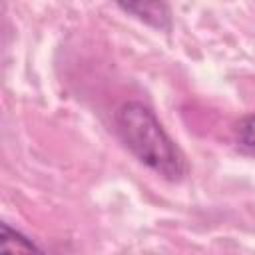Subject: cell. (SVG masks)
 I'll list each match as a JSON object with an SVG mask.
<instances>
[{
	"mask_svg": "<svg viewBox=\"0 0 255 255\" xmlns=\"http://www.w3.org/2000/svg\"><path fill=\"white\" fill-rule=\"evenodd\" d=\"M114 124L122 143L145 167L169 181H179L187 173L183 151L145 104L124 102L114 114Z\"/></svg>",
	"mask_w": 255,
	"mask_h": 255,
	"instance_id": "cell-1",
	"label": "cell"
},
{
	"mask_svg": "<svg viewBox=\"0 0 255 255\" xmlns=\"http://www.w3.org/2000/svg\"><path fill=\"white\" fill-rule=\"evenodd\" d=\"M120 10L131 14L133 18L141 20L147 26H153L157 30H169L171 28V12L167 4L163 2H120Z\"/></svg>",
	"mask_w": 255,
	"mask_h": 255,
	"instance_id": "cell-2",
	"label": "cell"
},
{
	"mask_svg": "<svg viewBox=\"0 0 255 255\" xmlns=\"http://www.w3.org/2000/svg\"><path fill=\"white\" fill-rule=\"evenodd\" d=\"M0 255H48L30 237L8 223L0 225Z\"/></svg>",
	"mask_w": 255,
	"mask_h": 255,
	"instance_id": "cell-3",
	"label": "cell"
},
{
	"mask_svg": "<svg viewBox=\"0 0 255 255\" xmlns=\"http://www.w3.org/2000/svg\"><path fill=\"white\" fill-rule=\"evenodd\" d=\"M235 143L243 153L255 155V112L243 116L235 126Z\"/></svg>",
	"mask_w": 255,
	"mask_h": 255,
	"instance_id": "cell-4",
	"label": "cell"
}]
</instances>
